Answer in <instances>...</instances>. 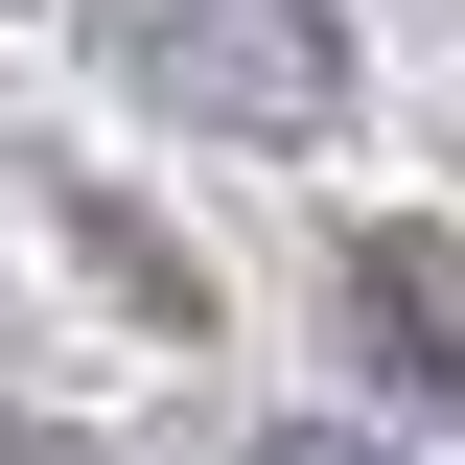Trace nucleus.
<instances>
[{"instance_id": "f257e3e1", "label": "nucleus", "mask_w": 465, "mask_h": 465, "mask_svg": "<svg viewBox=\"0 0 465 465\" xmlns=\"http://www.w3.org/2000/svg\"><path fill=\"white\" fill-rule=\"evenodd\" d=\"M94 24V70L140 116H186V140H326L349 116V24L326 0H70Z\"/></svg>"}, {"instance_id": "f03ea898", "label": "nucleus", "mask_w": 465, "mask_h": 465, "mask_svg": "<svg viewBox=\"0 0 465 465\" xmlns=\"http://www.w3.org/2000/svg\"><path fill=\"white\" fill-rule=\"evenodd\" d=\"M0 465H94V442H70V419H0Z\"/></svg>"}, {"instance_id": "7ed1b4c3", "label": "nucleus", "mask_w": 465, "mask_h": 465, "mask_svg": "<svg viewBox=\"0 0 465 465\" xmlns=\"http://www.w3.org/2000/svg\"><path fill=\"white\" fill-rule=\"evenodd\" d=\"M232 465H396V442H232Z\"/></svg>"}]
</instances>
